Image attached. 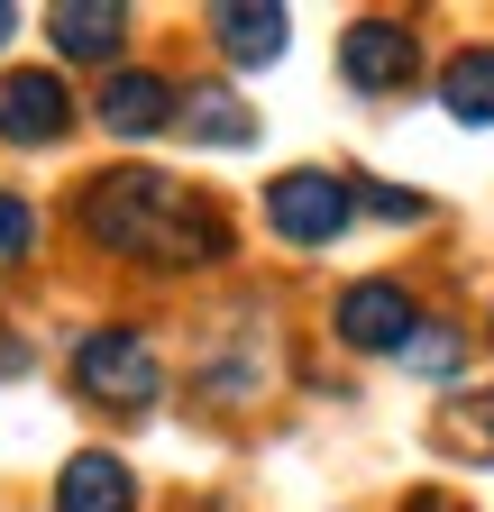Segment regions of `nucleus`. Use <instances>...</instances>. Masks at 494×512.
Returning a JSON list of instances; mask_svg holds the SVG:
<instances>
[{
	"label": "nucleus",
	"instance_id": "6e6552de",
	"mask_svg": "<svg viewBox=\"0 0 494 512\" xmlns=\"http://www.w3.org/2000/svg\"><path fill=\"white\" fill-rule=\"evenodd\" d=\"M211 37H220L229 64H275L284 55V10H266V0H220Z\"/></svg>",
	"mask_w": 494,
	"mask_h": 512
},
{
	"label": "nucleus",
	"instance_id": "9b49d317",
	"mask_svg": "<svg viewBox=\"0 0 494 512\" xmlns=\"http://www.w3.org/2000/svg\"><path fill=\"white\" fill-rule=\"evenodd\" d=\"M440 101L467 119V128H485L494 119V46H476V55H458L449 74H440Z\"/></svg>",
	"mask_w": 494,
	"mask_h": 512
},
{
	"label": "nucleus",
	"instance_id": "1a4fd4ad",
	"mask_svg": "<svg viewBox=\"0 0 494 512\" xmlns=\"http://www.w3.org/2000/svg\"><path fill=\"white\" fill-rule=\"evenodd\" d=\"M165 119H174V92L156 74H110L101 83V128L110 138H156Z\"/></svg>",
	"mask_w": 494,
	"mask_h": 512
},
{
	"label": "nucleus",
	"instance_id": "a211bd4d",
	"mask_svg": "<svg viewBox=\"0 0 494 512\" xmlns=\"http://www.w3.org/2000/svg\"><path fill=\"white\" fill-rule=\"evenodd\" d=\"M421 512H458V503H421Z\"/></svg>",
	"mask_w": 494,
	"mask_h": 512
},
{
	"label": "nucleus",
	"instance_id": "f3484780",
	"mask_svg": "<svg viewBox=\"0 0 494 512\" xmlns=\"http://www.w3.org/2000/svg\"><path fill=\"white\" fill-rule=\"evenodd\" d=\"M10 28H19V19H10V10H0V37H10Z\"/></svg>",
	"mask_w": 494,
	"mask_h": 512
},
{
	"label": "nucleus",
	"instance_id": "9d476101",
	"mask_svg": "<svg viewBox=\"0 0 494 512\" xmlns=\"http://www.w3.org/2000/svg\"><path fill=\"white\" fill-rule=\"evenodd\" d=\"M46 28H55V46H65L74 64H101L119 37H129V10H110V0H55Z\"/></svg>",
	"mask_w": 494,
	"mask_h": 512
},
{
	"label": "nucleus",
	"instance_id": "dca6fc26",
	"mask_svg": "<svg viewBox=\"0 0 494 512\" xmlns=\"http://www.w3.org/2000/svg\"><path fill=\"white\" fill-rule=\"evenodd\" d=\"M357 202H366V211H385V220H421L412 192H385V183H357Z\"/></svg>",
	"mask_w": 494,
	"mask_h": 512
},
{
	"label": "nucleus",
	"instance_id": "423d86ee",
	"mask_svg": "<svg viewBox=\"0 0 494 512\" xmlns=\"http://www.w3.org/2000/svg\"><path fill=\"white\" fill-rule=\"evenodd\" d=\"M412 330H421V320H412V293L403 284H348L339 293V339L348 348H394L403 357Z\"/></svg>",
	"mask_w": 494,
	"mask_h": 512
},
{
	"label": "nucleus",
	"instance_id": "2eb2a0df",
	"mask_svg": "<svg viewBox=\"0 0 494 512\" xmlns=\"http://www.w3.org/2000/svg\"><path fill=\"white\" fill-rule=\"evenodd\" d=\"M440 439H449V448H494V403H467V412H449V421H440Z\"/></svg>",
	"mask_w": 494,
	"mask_h": 512
},
{
	"label": "nucleus",
	"instance_id": "20e7f679",
	"mask_svg": "<svg viewBox=\"0 0 494 512\" xmlns=\"http://www.w3.org/2000/svg\"><path fill=\"white\" fill-rule=\"evenodd\" d=\"M339 74H348L357 92H403V83L421 74V37H412L403 19H357V28L339 37Z\"/></svg>",
	"mask_w": 494,
	"mask_h": 512
},
{
	"label": "nucleus",
	"instance_id": "7ed1b4c3",
	"mask_svg": "<svg viewBox=\"0 0 494 512\" xmlns=\"http://www.w3.org/2000/svg\"><path fill=\"white\" fill-rule=\"evenodd\" d=\"M348 211H357V183H339V174H275L266 183V220H275V238H293V247H321V238H339L348 229Z\"/></svg>",
	"mask_w": 494,
	"mask_h": 512
},
{
	"label": "nucleus",
	"instance_id": "f257e3e1",
	"mask_svg": "<svg viewBox=\"0 0 494 512\" xmlns=\"http://www.w3.org/2000/svg\"><path fill=\"white\" fill-rule=\"evenodd\" d=\"M83 229L110 247V256H138V266H211L229 256V220L202 202L193 183L174 174H92L83 183Z\"/></svg>",
	"mask_w": 494,
	"mask_h": 512
},
{
	"label": "nucleus",
	"instance_id": "f03ea898",
	"mask_svg": "<svg viewBox=\"0 0 494 512\" xmlns=\"http://www.w3.org/2000/svg\"><path fill=\"white\" fill-rule=\"evenodd\" d=\"M74 384H83L92 403H110V412H147L156 403V348L138 330H83Z\"/></svg>",
	"mask_w": 494,
	"mask_h": 512
},
{
	"label": "nucleus",
	"instance_id": "0eeeda50",
	"mask_svg": "<svg viewBox=\"0 0 494 512\" xmlns=\"http://www.w3.org/2000/svg\"><path fill=\"white\" fill-rule=\"evenodd\" d=\"M129 503H138V476L119 458H101V448H83V458L55 476V512H129Z\"/></svg>",
	"mask_w": 494,
	"mask_h": 512
},
{
	"label": "nucleus",
	"instance_id": "f8f14e48",
	"mask_svg": "<svg viewBox=\"0 0 494 512\" xmlns=\"http://www.w3.org/2000/svg\"><path fill=\"white\" fill-rule=\"evenodd\" d=\"M183 110H193V138H211V147H247V138H257V119H247L238 92H193Z\"/></svg>",
	"mask_w": 494,
	"mask_h": 512
},
{
	"label": "nucleus",
	"instance_id": "39448f33",
	"mask_svg": "<svg viewBox=\"0 0 494 512\" xmlns=\"http://www.w3.org/2000/svg\"><path fill=\"white\" fill-rule=\"evenodd\" d=\"M65 119H74L65 83H55V74H37V64L0 83V138H10V147H46V138H65Z\"/></svg>",
	"mask_w": 494,
	"mask_h": 512
},
{
	"label": "nucleus",
	"instance_id": "ddd939ff",
	"mask_svg": "<svg viewBox=\"0 0 494 512\" xmlns=\"http://www.w3.org/2000/svg\"><path fill=\"white\" fill-rule=\"evenodd\" d=\"M458 357L467 348L440 330V320H421V339H403V366H421V375H458Z\"/></svg>",
	"mask_w": 494,
	"mask_h": 512
},
{
	"label": "nucleus",
	"instance_id": "4468645a",
	"mask_svg": "<svg viewBox=\"0 0 494 512\" xmlns=\"http://www.w3.org/2000/svg\"><path fill=\"white\" fill-rule=\"evenodd\" d=\"M28 247H37V211L19 202V192H0V266H19Z\"/></svg>",
	"mask_w": 494,
	"mask_h": 512
}]
</instances>
